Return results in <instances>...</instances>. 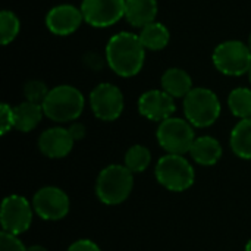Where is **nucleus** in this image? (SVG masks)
<instances>
[{"label":"nucleus","instance_id":"f257e3e1","mask_svg":"<svg viewBox=\"0 0 251 251\" xmlns=\"http://www.w3.org/2000/svg\"><path fill=\"white\" fill-rule=\"evenodd\" d=\"M146 51L138 34L121 31L112 35L106 44V65L118 76L132 78L144 68Z\"/></svg>","mask_w":251,"mask_h":251},{"label":"nucleus","instance_id":"f03ea898","mask_svg":"<svg viewBox=\"0 0 251 251\" xmlns=\"http://www.w3.org/2000/svg\"><path fill=\"white\" fill-rule=\"evenodd\" d=\"M41 106L44 116L53 122H75L84 112L85 97L76 87L62 84L50 88Z\"/></svg>","mask_w":251,"mask_h":251},{"label":"nucleus","instance_id":"7ed1b4c3","mask_svg":"<svg viewBox=\"0 0 251 251\" xmlns=\"http://www.w3.org/2000/svg\"><path fill=\"white\" fill-rule=\"evenodd\" d=\"M182 109L185 119L194 128H207L219 119L222 104L213 90L194 87L182 99Z\"/></svg>","mask_w":251,"mask_h":251},{"label":"nucleus","instance_id":"20e7f679","mask_svg":"<svg viewBox=\"0 0 251 251\" xmlns=\"http://www.w3.org/2000/svg\"><path fill=\"white\" fill-rule=\"evenodd\" d=\"M134 187V174L125 165H109L97 176L96 193L106 206L124 203Z\"/></svg>","mask_w":251,"mask_h":251},{"label":"nucleus","instance_id":"39448f33","mask_svg":"<svg viewBox=\"0 0 251 251\" xmlns=\"http://www.w3.org/2000/svg\"><path fill=\"white\" fill-rule=\"evenodd\" d=\"M212 62L216 71L226 76H243L251 68L250 47L241 40L222 41L215 47Z\"/></svg>","mask_w":251,"mask_h":251},{"label":"nucleus","instance_id":"423d86ee","mask_svg":"<svg viewBox=\"0 0 251 251\" xmlns=\"http://www.w3.org/2000/svg\"><path fill=\"white\" fill-rule=\"evenodd\" d=\"M157 182L172 193H182L193 187L196 172L191 163L179 154H166L156 163Z\"/></svg>","mask_w":251,"mask_h":251},{"label":"nucleus","instance_id":"0eeeda50","mask_svg":"<svg viewBox=\"0 0 251 251\" xmlns=\"http://www.w3.org/2000/svg\"><path fill=\"white\" fill-rule=\"evenodd\" d=\"M156 137L159 146L165 151H168V154H179V156L190 153L197 138L194 132V126L187 119L175 118V116L159 124Z\"/></svg>","mask_w":251,"mask_h":251},{"label":"nucleus","instance_id":"6e6552de","mask_svg":"<svg viewBox=\"0 0 251 251\" xmlns=\"http://www.w3.org/2000/svg\"><path fill=\"white\" fill-rule=\"evenodd\" d=\"M88 103L94 116L104 122L119 119L125 107V99L121 88L112 82L96 85L90 93Z\"/></svg>","mask_w":251,"mask_h":251},{"label":"nucleus","instance_id":"1a4fd4ad","mask_svg":"<svg viewBox=\"0 0 251 251\" xmlns=\"http://www.w3.org/2000/svg\"><path fill=\"white\" fill-rule=\"evenodd\" d=\"M34 213L32 203H29L25 197L18 194L7 196L3 200L0 210V224L3 232L12 235H21L26 232L32 224Z\"/></svg>","mask_w":251,"mask_h":251},{"label":"nucleus","instance_id":"9d476101","mask_svg":"<svg viewBox=\"0 0 251 251\" xmlns=\"http://www.w3.org/2000/svg\"><path fill=\"white\" fill-rule=\"evenodd\" d=\"M84 22L94 28H109L125 18V0H82Z\"/></svg>","mask_w":251,"mask_h":251},{"label":"nucleus","instance_id":"9b49d317","mask_svg":"<svg viewBox=\"0 0 251 251\" xmlns=\"http://www.w3.org/2000/svg\"><path fill=\"white\" fill-rule=\"evenodd\" d=\"M32 207L35 215L43 221H60L71 209L68 194L57 187H43L32 197Z\"/></svg>","mask_w":251,"mask_h":251},{"label":"nucleus","instance_id":"f8f14e48","mask_svg":"<svg viewBox=\"0 0 251 251\" xmlns=\"http://www.w3.org/2000/svg\"><path fill=\"white\" fill-rule=\"evenodd\" d=\"M84 22V16L79 7L68 3L53 6L46 15L47 29L57 37L72 35L79 29Z\"/></svg>","mask_w":251,"mask_h":251},{"label":"nucleus","instance_id":"ddd939ff","mask_svg":"<svg viewBox=\"0 0 251 251\" xmlns=\"http://www.w3.org/2000/svg\"><path fill=\"white\" fill-rule=\"evenodd\" d=\"M138 112L149 121L153 122H163L174 116L176 110L175 99L171 97L168 93L160 90H149L143 93L138 99Z\"/></svg>","mask_w":251,"mask_h":251},{"label":"nucleus","instance_id":"4468645a","mask_svg":"<svg viewBox=\"0 0 251 251\" xmlns=\"http://www.w3.org/2000/svg\"><path fill=\"white\" fill-rule=\"evenodd\" d=\"M74 143L75 141L68 128L51 126L41 132L38 138V149L49 159H63L72 151Z\"/></svg>","mask_w":251,"mask_h":251},{"label":"nucleus","instance_id":"2eb2a0df","mask_svg":"<svg viewBox=\"0 0 251 251\" xmlns=\"http://www.w3.org/2000/svg\"><path fill=\"white\" fill-rule=\"evenodd\" d=\"M157 0H125V19L135 28H143L156 21Z\"/></svg>","mask_w":251,"mask_h":251},{"label":"nucleus","instance_id":"dca6fc26","mask_svg":"<svg viewBox=\"0 0 251 251\" xmlns=\"http://www.w3.org/2000/svg\"><path fill=\"white\" fill-rule=\"evenodd\" d=\"M160 87L174 99H184L194 87L191 75L182 68H169L160 78Z\"/></svg>","mask_w":251,"mask_h":251},{"label":"nucleus","instance_id":"f3484780","mask_svg":"<svg viewBox=\"0 0 251 251\" xmlns=\"http://www.w3.org/2000/svg\"><path fill=\"white\" fill-rule=\"evenodd\" d=\"M190 154L193 157V160L201 166H213L216 165L222 154H224V149L222 144L210 135H203V137H197Z\"/></svg>","mask_w":251,"mask_h":251},{"label":"nucleus","instance_id":"a211bd4d","mask_svg":"<svg viewBox=\"0 0 251 251\" xmlns=\"http://www.w3.org/2000/svg\"><path fill=\"white\" fill-rule=\"evenodd\" d=\"M13 116H15V129L26 134L38 126V124L44 116V110L41 104H35L25 100L13 107Z\"/></svg>","mask_w":251,"mask_h":251},{"label":"nucleus","instance_id":"6ab92c4d","mask_svg":"<svg viewBox=\"0 0 251 251\" xmlns=\"http://www.w3.org/2000/svg\"><path fill=\"white\" fill-rule=\"evenodd\" d=\"M138 37L144 49L149 51H160L166 49L171 41V32L168 26L157 21L143 26L138 32Z\"/></svg>","mask_w":251,"mask_h":251},{"label":"nucleus","instance_id":"aec40b11","mask_svg":"<svg viewBox=\"0 0 251 251\" xmlns=\"http://www.w3.org/2000/svg\"><path fill=\"white\" fill-rule=\"evenodd\" d=\"M229 144L235 156L244 160H251V118L240 119L232 128Z\"/></svg>","mask_w":251,"mask_h":251},{"label":"nucleus","instance_id":"412c9836","mask_svg":"<svg viewBox=\"0 0 251 251\" xmlns=\"http://www.w3.org/2000/svg\"><path fill=\"white\" fill-rule=\"evenodd\" d=\"M228 107L231 113L238 119L251 118V88H234L228 96Z\"/></svg>","mask_w":251,"mask_h":251},{"label":"nucleus","instance_id":"4be33fe9","mask_svg":"<svg viewBox=\"0 0 251 251\" xmlns=\"http://www.w3.org/2000/svg\"><path fill=\"white\" fill-rule=\"evenodd\" d=\"M151 163V153L146 146L135 144L128 151L125 153V166L132 172V174H140L144 172Z\"/></svg>","mask_w":251,"mask_h":251},{"label":"nucleus","instance_id":"5701e85b","mask_svg":"<svg viewBox=\"0 0 251 251\" xmlns=\"http://www.w3.org/2000/svg\"><path fill=\"white\" fill-rule=\"evenodd\" d=\"M21 31L19 18L12 10H1L0 12V40L3 46L10 44Z\"/></svg>","mask_w":251,"mask_h":251},{"label":"nucleus","instance_id":"b1692460","mask_svg":"<svg viewBox=\"0 0 251 251\" xmlns=\"http://www.w3.org/2000/svg\"><path fill=\"white\" fill-rule=\"evenodd\" d=\"M22 91H24V97L26 101L35 103V104H43L50 88L41 79H29L28 82H25Z\"/></svg>","mask_w":251,"mask_h":251},{"label":"nucleus","instance_id":"393cba45","mask_svg":"<svg viewBox=\"0 0 251 251\" xmlns=\"http://www.w3.org/2000/svg\"><path fill=\"white\" fill-rule=\"evenodd\" d=\"M10 129H15L13 107H10L7 103H3L0 106V134L6 135Z\"/></svg>","mask_w":251,"mask_h":251},{"label":"nucleus","instance_id":"a878e982","mask_svg":"<svg viewBox=\"0 0 251 251\" xmlns=\"http://www.w3.org/2000/svg\"><path fill=\"white\" fill-rule=\"evenodd\" d=\"M28 247L18 238V235H12L7 232L0 234V251H26Z\"/></svg>","mask_w":251,"mask_h":251},{"label":"nucleus","instance_id":"bb28decb","mask_svg":"<svg viewBox=\"0 0 251 251\" xmlns=\"http://www.w3.org/2000/svg\"><path fill=\"white\" fill-rule=\"evenodd\" d=\"M66 251H101L100 247L91 240H78L69 246Z\"/></svg>","mask_w":251,"mask_h":251},{"label":"nucleus","instance_id":"cd10ccee","mask_svg":"<svg viewBox=\"0 0 251 251\" xmlns=\"http://www.w3.org/2000/svg\"><path fill=\"white\" fill-rule=\"evenodd\" d=\"M68 131H69V134L72 135L74 141L82 140V138L85 137V134H87L85 125L81 124V122H76V121H75V122H71V125L68 126Z\"/></svg>","mask_w":251,"mask_h":251},{"label":"nucleus","instance_id":"c85d7f7f","mask_svg":"<svg viewBox=\"0 0 251 251\" xmlns=\"http://www.w3.org/2000/svg\"><path fill=\"white\" fill-rule=\"evenodd\" d=\"M84 62H85V65H87L90 69L99 71V69L103 66V63L106 62V59L100 57L97 53H87V54L84 56Z\"/></svg>","mask_w":251,"mask_h":251},{"label":"nucleus","instance_id":"c756f323","mask_svg":"<svg viewBox=\"0 0 251 251\" xmlns=\"http://www.w3.org/2000/svg\"><path fill=\"white\" fill-rule=\"evenodd\" d=\"M26 251H49L46 247H43V246H31V247H28Z\"/></svg>","mask_w":251,"mask_h":251},{"label":"nucleus","instance_id":"7c9ffc66","mask_svg":"<svg viewBox=\"0 0 251 251\" xmlns=\"http://www.w3.org/2000/svg\"><path fill=\"white\" fill-rule=\"evenodd\" d=\"M246 251H251V240L247 243V246H246Z\"/></svg>","mask_w":251,"mask_h":251},{"label":"nucleus","instance_id":"2f4dec72","mask_svg":"<svg viewBox=\"0 0 251 251\" xmlns=\"http://www.w3.org/2000/svg\"><path fill=\"white\" fill-rule=\"evenodd\" d=\"M247 44H249V47H250V50H251V34L249 35V41H247Z\"/></svg>","mask_w":251,"mask_h":251},{"label":"nucleus","instance_id":"473e14b6","mask_svg":"<svg viewBox=\"0 0 251 251\" xmlns=\"http://www.w3.org/2000/svg\"><path fill=\"white\" fill-rule=\"evenodd\" d=\"M247 76H249V81H250V84H251V68H250V71H249V74H247Z\"/></svg>","mask_w":251,"mask_h":251}]
</instances>
